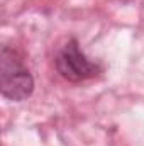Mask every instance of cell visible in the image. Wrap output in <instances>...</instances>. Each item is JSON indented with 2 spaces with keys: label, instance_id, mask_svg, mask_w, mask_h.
Listing matches in <instances>:
<instances>
[{
  "label": "cell",
  "instance_id": "cell-1",
  "mask_svg": "<svg viewBox=\"0 0 144 146\" xmlns=\"http://www.w3.org/2000/svg\"><path fill=\"white\" fill-rule=\"evenodd\" d=\"M0 90L5 99L14 102L29 99L34 90L32 75L20 54L10 46H2L0 51Z\"/></svg>",
  "mask_w": 144,
  "mask_h": 146
},
{
  "label": "cell",
  "instance_id": "cell-2",
  "mask_svg": "<svg viewBox=\"0 0 144 146\" xmlns=\"http://www.w3.org/2000/svg\"><path fill=\"white\" fill-rule=\"evenodd\" d=\"M56 70L68 82H83L98 75L100 66L90 61L80 49L78 41L70 39L56 56Z\"/></svg>",
  "mask_w": 144,
  "mask_h": 146
}]
</instances>
